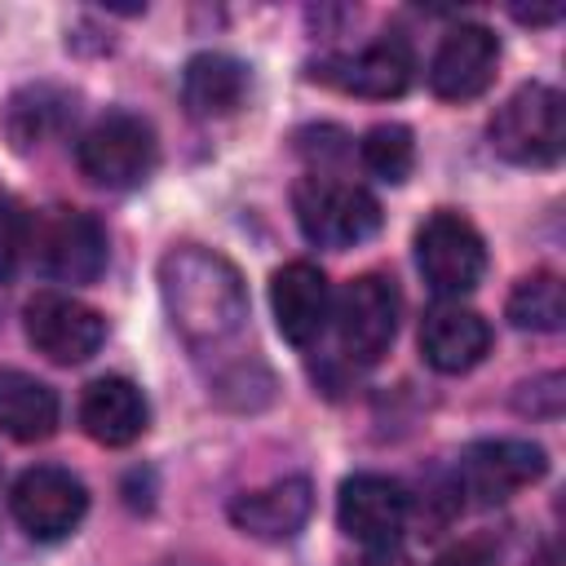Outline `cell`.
Wrapping results in <instances>:
<instances>
[{
  "instance_id": "7a4b0ae2",
  "label": "cell",
  "mask_w": 566,
  "mask_h": 566,
  "mask_svg": "<svg viewBox=\"0 0 566 566\" xmlns=\"http://www.w3.org/2000/svg\"><path fill=\"white\" fill-rule=\"evenodd\" d=\"M292 212H296L301 234L318 248H332V252L354 248V243H363L380 230L376 195L358 181H340V177H327V172H310V177L296 181Z\"/></svg>"
},
{
  "instance_id": "30bf717a",
  "label": "cell",
  "mask_w": 566,
  "mask_h": 566,
  "mask_svg": "<svg viewBox=\"0 0 566 566\" xmlns=\"http://www.w3.org/2000/svg\"><path fill=\"white\" fill-rule=\"evenodd\" d=\"M407 517H411V495L402 482H394L385 473H354L340 482L336 522L354 544H363L371 553H389L402 539Z\"/></svg>"
},
{
  "instance_id": "277c9868",
  "label": "cell",
  "mask_w": 566,
  "mask_h": 566,
  "mask_svg": "<svg viewBox=\"0 0 566 566\" xmlns=\"http://www.w3.org/2000/svg\"><path fill=\"white\" fill-rule=\"evenodd\" d=\"M75 164L93 186L106 190H133L142 186L159 164L155 128L133 111H106L84 128L75 142Z\"/></svg>"
},
{
  "instance_id": "d4e9b609",
  "label": "cell",
  "mask_w": 566,
  "mask_h": 566,
  "mask_svg": "<svg viewBox=\"0 0 566 566\" xmlns=\"http://www.w3.org/2000/svg\"><path fill=\"white\" fill-rule=\"evenodd\" d=\"M495 562H500V557H495L491 539H460V544H451L447 553H438L433 566H495Z\"/></svg>"
},
{
  "instance_id": "5bb4252c",
  "label": "cell",
  "mask_w": 566,
  "mask_h": 566,
  "mask_svg": "<svg viewBox=\"0 0 566 566\" xmlns=\"http://www.w3.org/2000/svg\"><path fill=\"white\" fill-rule=\"evenodd\" d=\"M270 310L287 345L305 349L332 323V287L314 261H287L270 279Z\"/></svg>"
},
{
  "instance_id": "4fadbf2b",
  "label": "cell",
  "mask_w": 566,
  "mask_h": 566,
  "mask_svg": "<svg viewBox=\"0 0 566 566\" xmlns=\"http://www.w3.org/2000/svg\"><path fill=\"white\" fill-rule=\"evenodd\" d=\"M495 62H500V40L482 27V22H460L451 27L429 62V88L442 102H469L482 97L495 80Z\"/></svg>"
},
{
  "instance_id": "3957f363",
  "label": "cell",
  "mask_w": 566,
  "mask_h": 566,
  "mask_svg": "<svg viewBox=\"0 0 566 566\" xmlns=\"http://www.w3.org/2000/svg\"><path fill=\"white\" fill-rule=\"evenodd\" d=\"M491 146L522 168H548L566 146V102L553 84H522L491 115Z\"/></svg>"
},
{
  "instance_id": "6da1fadb",
  "label": "cell",
  "mask_w": 566,
  "mask_h": 566,
  "mask_svg": "<svg viewBox=\"0 0 566 566\" xmlns=\"http://www.w3.org/2000/svg\"><path fill=\"white\" fill-rule=\"evenodd\" d=\"M159 292L172 332L190 354H226L248 327V292L239 270L199 243H181L159 261Z\"/></svg>"
},
{
  "instance_id": "8992f818",
  "label": "cell",
  "mask_w": 566,
  "mask_h": 566,
  "mask_svg": "<svg viewBox=\"0 0 566 566\" xmlns=\"http://www.w3.org/2000/svg\"><path fill=\"white\" fill-rule=\"evenodd\" d=\"M416 265L424 283L438 296H464L482 283L486 270V243L478 226L451 208H438L420 230H416Z\"/></svg>"
},
{
  "instance_id": "5b68a950",
  "label": "cell",
  "mask_w": 566,
  "mask_h": 566,
  "mask_svg": "<svg viewBox=\"0 0 566 566\" xmlns=\"http://www.w3.org/2000/svg\"><path fill=\"white\" fill-rule=\"evenodd\" d=\"M398 314H402V296L389 274L367 270V274L349 279L332 305L340 354L349 363H376L398 336Z\"/></svg>"
},
{
  "instance_id": "4316f807",
  "label": "cell",
  "mask_w": 566,
  "mask_h": 566,
  "mask_svg": "<svg viewBox=\"0 0 566 566\" xmlns=\"http://www.w3.org/2000/svg\"><path fill=\"white\" fill-rule=\"evenodd\" d=\"M354 566H398V562H389V557H363V562H354Z\"/></svg>"
},
{
  "instance_id": "ac0fdd59",
  "label": "cell",
  "mask_w": 566,
  "mask_h": 566,
  "mask_svg": "<svg viewBox=\"0 0 566 566\" xmlns=\"http://www.w3.org/2000/svg\"><path fill=\"white\" fill-rule=\"evenodd\" d=\"M243 93H248V66L230 53H195L181 71V97L199 119H221L239 111Z\"/></svg>"
},
{
  "instance_id": "44dd1931",
  "label": "cell",
  "mask_w": 566,
  "mask_h": 566,
  "mask_svg": "<svg viewBox=\"0 0 566 566\" xmlns=\"http://www.w3.org/2000/svg\"><path fill=\"white\" fill-rule=\"evenodd\" d=\"M509 323L522 327V332H557L566 323V292H562V279L548 274V270H535L526 279H517V287L509 292V305H504Z\"/></svg>"
},
{
  "instance_id": "52a82bcc",
  "label": "cell",
  "mask_w": 566,
  "mask_h": 566,
  "mask_svg": "<svg viewBox=\"0 0 566 566\" xmlns=\"http://www.w3.org/2000/svg\"><path fill=\"white\" fill-rule=\"evenodd\" d=\"M416 75V53L402 31H380L358 53H332L310 66V80L354 97H402Z\"/></svg>"
},
{
  "instance_id": "9c48e42d",
  "label": "cell",
  "mask_w": 566,
  "mask_h": 566,
  "mask_svg": "<svg viewBox=\"0 0 566 566\" xmlns=\"http://www.w3.org/2000/svg\"><path fill=\"white\" fill-rule=\"evenodd\" d=\"M9 509L18 517V526L31 539H66L84 513H88V491L84 482L62 469V464H31L27 473H18L13 491H9Z\"/></svg>"
},
{
  "instance_id": "9a60e30c",
  "label": "cell",
  "mask_w": 566,
  "mask_h": 566,
  "mask_svg": "<svg viewBox=\"0 0 566 566\" xmlns=\"http://www.w3.org/2000/svg\"><path fill=\"white\" fill-rule=\"evenodd\" d=\"M491 349V323L469 305H433L420 323V354L433 371L460 376Z\"/></svg>"
},
{
  "instance_id": "7402d4cb",
  "label": "cell",
  "mask_w": 566,
  "mask_h": 566,
  "mask_svg": "<svg viewBox=\"0 0 566 566\" xmlns=\"http://www.w3.org/2000/svg\"><path fill=\"white\" fill-rule=\"evenodd\" d=\"M358 150H363V168L371 177L389 181V186L407 181L411 168H416V137H411L407 124H376V128H367Z\"/></svg>"
},
{
  "instance_id": "ffe728a7",
  "label": "cell",
  "mask_w": 566,
  "mask_h": 566,
  "mask_svg": "<svg viewBox=\"0 0 566 566\" xmlns=\"http://www.w3.org/2000/svg\"><path fill=\"white\" fill-rule=\"evenodd\" d=\"M71 115H75V93L57 84H27L4 106V133L13 150H35L49 137H57Z\"/></svg>"
},
{
  "instance_id": "7c38bea8",
  "label": "cell",
  "mask_w": 566,
  "mask_h": 566,
  "mask_svg": "<svg viewBox=\"0 0 566 566\" xmlns=\"http://www.w3.org/2000/svg\"><path fill=\"white\" fill-rule=\"evenodd\" d=\"M35 261L57 283H93L106 270V230L93 212L57 208L35 230Z\"/></svg>"
},
{
  "instance_id": "cb8c5ba5",
  "label": "cell",
  "mask_w": 566,
  "mask_h": 566,
  "mask_svg": "<svg viewBox=\"0 0 566 566\" xmlns=\"http://www.w3.org/2000/svg\"><path fill=\"white\" fill-rule=\"evenodd\" d=\"M517 411H531V416L553 420V416L562 411V376H557V371H548V376H539V380L522 385V394H517Z\"/></svg>"
},
{
  "instance_id": "8fae6325",
  "label": "cell",
  "mask_w": 566,
  "mask_h": 566,
  "mask_svg": "<svg viewBox=\"0 0 566 566\" xmlns=\"http://www.w3.org/2000/svg\"><path fill=\"white\" fill-rule=\"evenodd\" d=\"M22 323H27V340L49 363H62V367L93 358L106 340V318L66 292H35L22 310Z\"/></svg>"
},
{
  "instance_id": "ba28073f",
  "label": "cell",
  "mask_w": 566,
  "mask_h": 566,
  "mask_svg": "<svg viewBox=\"0 0 566 566\" xmlns=\"http://www.w3.org/2000/svg\"><path fill=\"white\" fill-rule=\"evenodd\" d=\"M544 473H548V455H544L539 442H526V438H486V442L464 447V455L455 464V486L473 504H504L522 486L539 482Z\"/></svg>"
},
{
  "instance_id": "d6986e66",
  "label": "cell",
  "mask_w": 566,
  "mask_h": 566,
  "mask_svg": "<svg viewBox=\"0 0 566 566\" xmlns=\"http://www.w3.org/2000/svg\"><path fill=\"white\" fill-rule=\"evenodd\" d=\"M57 394L31 371H0V433L13 442H44L57 429Z\"/></svg>"
},
{
  "instance_id": "484cf974",
  "label": "cell",
  "mask_w": 566,
  "mask_h": 566,
  "mask_svg": "<svg viewBox=\"0 0 566 566\" xmlns=\"http://www.w3.org/2000/svg\"><path fill=\"white\" fill-rule=\"evenodd\" d=\"M513 18H517V22H531V27H544V22H557L562 9H557V4H553V9H513Z\"/></svg>"
},
{
  "instance_id": "2e32d148",
  "label": "cell",
  "mask_w": 566,
  "mask_h": 566,
  "mask_svg": "<svg viewBox=\"0 0 566 566\" xmlns=\"http://www.w3.org/2000/svg\"><path fill=\"white\" fill-rule=\"evenodd\" d=\"M150 407L128 376H97L80 398V424L102 447H128L146 433Z\"/></svg>"
},
{
  "instance_id": "e0dca14e",
  "label": "cell",
  "mask_w": 566,
  "mask_h": 566,
  "mask_svg": "<svg viewBox=\"0 0 566 566\" xmlns=\"http://www.w3.org/2000/svg\"><path fill=\"white\" fill-rule=\"evenodd\" d=\"M314 509V491L305 478H279L270 486L243 491L230 500V522L252 539H292Z\"/></svg>"
},
{
  "instance_id": "603a6c76",
  "label": "cell",
  "mask_w": 566,
  "mask_h": 566,
  "mask_svg": "<svg viewBox=\"0 0 566 566\" xmlns=\"http://www.w3.org/2000/svg\"><path fill=\"white\" fill-rule=\"evenodd\" d=\"M22 248H27V217H22V208L0 190V274H13Z\"/></svg>"
}]
</instances>
